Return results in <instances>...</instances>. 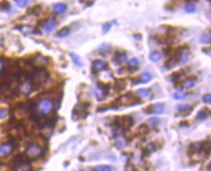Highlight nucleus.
Wrapping results in <instances>:
<instances>
[{"instance_id":"obj_1","label":"nucleus","mask_w":211,"mask_h":171,"mask_svg":"<svg viewBox=\"0 0 211 171\" xmlns=\"http://www.w3.org/2000/svg\"><path fill=\"white\" fill-rule=\"evenodd\" d=\"M133 123H134V120H133L132 116H123V117L116 116L112 122V126L115 128L126 131V130H129L133 126Z\"/></svg>"},{"instance_id":"obj_2","label":"nucleus","mask_w":211,"mask_h":171,"mask_svg":"<svg viewBox=\"0 0 211 171\" xmlns=\"http://www.w3.org/2000/svg\"><path fill=\"white\" fill-rule=\"evenodd\" d=\"M90 107V103L89 101H81L77 103L72 111L73 120H78L81 119H86L87 116L89 115Z\"/></svg>"},{"instance_id":"obj_3","label":"nucleus","mask_w":211,"mask_h":171,"mask_svg":"<svg viewBox=\"0 0 211 171\" xmlns=\"http://www.w3.org/2000/svg\"><path fill=\"white\" fill-rule=\"evenodd\" d=\"M49 79V73L44 68H37L30 76V82L33 86H41Z\"/></svg>"},{"instance_id":"obj_4","label":"nucleus","mask_w":211,"mask_h":171,"mask_svg":"<svg viewBox=\"0 0 211 171\" xmlns=\"http://www.w3.org/2000/svg\"><path fill=\"white\" fill-rule=\"evenodd\" d=\"M37 112L42 116L48 115L53 109V101L51 98H46L40 101V103L37 106Z\"/></svg>"},{"instance_id":"obj_5","label":"nucleus","mask_w":211,"mask_h":171,"mask_svg":"<svg viewBox=\"0 0 211 171\" xmlns=\"http://www.w3.org/2000/svg\"><path fill=\"white\" fill-rule=\"evenodd\" d=\"M44 150L37 144H30L26 149V156L30 160H34L43 156Z\"/></svg>"},{"instance_id":"obj_6","label":"nucleus","mask_w":211,"mask_h":171,"mask_svg":"<svg viewBox=\"0 0 211 171\" xmlns=\"http://www.w3.org/2000/svg\"><path fill=\"white\" fill-rule=\"evenodd\" d=\"M165 111V104L163 103H155V104H152L148 106L147 108L144 110V112L146 114H162Z\"/></svg>"},{"instance_id":"obj_7","label":"nucleus","mask_w":211,"mask_h":171,"mask_svg":"<svg viewBox=\"0 0 211 171\" xmlns=\"http://www.w3.org/2000/svg\"><path fill=\"white\" fill-rule=\"evenodd\" d=\"M48 58H45V56H43L41 55H37L35 56H33L31 58V62H30V64L37 67V68H43L45 65L48 64Z\"/></svg>"},{"instance_id":"obj_8","label":"nucleus","mask_w":211,"mask_h":171,"mask_svg":"<svg viewBox=\"0 0 211 171\" xmlns=\"http://www.w3.org/2000/svg\"><path fill=\"white\" fill-rule=\"evenodd\" d=\"M204 146V141H199V142H194L189 146L188 153L191 155H195V154L202 153L203 150Z\"/></svg>"},{"instance_id":"obj_9","label":"nucleus","mask_w":211,"mask_h":171,"mask_svg":"<svg viewBox=\"0 0 211 171\" xmlns=\"http://www.w3.org/2000/svg\"><path fill=\"white\" fill-rule=\"evenodd\" d=\"M32 89H33L32 83L30 81H27V80H26V81H23L22 83L20 84V86L18 88L19 92L23 93V95H28V93H30L32 92Z\"/></svg>"},{"instance_id":"obj_10","label":"nucleus","mask_w":211,"mask_h":171,"mask_svg":"<svg viewBox=\"0 0 211 171\" xmlns=\"http://www.w3.org/2000/svg\"><path fill=\"white\" fill-rule=\"evenodd\" d=\"M14 147L15 146L11 142L0 145V157H5L9 156L13 152V150H14Z\"/></svg>"},{"instance_id":"obj_11","label":"nucleus","mask_w":211,"mask_h":171,"mask_svg":"<svg viewBox=\"0 0 211 171\" xmlns=\"http://www.w3.org/2000/svg\"><path fill=\"white\" fill-rule=\"evenodd\" d=\"M107 67V62L104 60H95L92 62V73H96L98 71H101V70L105 69Z\"/></svg>"},{"instance_id":"obj_12","label":"nucleus","mask_w":211,"mask_h":171,"mask_svg":"<svg viewBox=\"0 0 211 171\" xmlns=\"http://www.w3.org/2000/svg\"><path fill=\"white\" fill-rule=\"evenodd\" d=\"M56 21L53 19H47V21L44 22V25H43V29L46 33H49L53 31V29L56 27Z\"/></svg>"},{"instance_id":"obj_13","label":"nucleus","mask_w":211,"mask_h":171,"mask_svg":"<svg viewBox=\"0 0 211 171\" xmlns=\"http://www.w3.org/2000/svg\"><path fill=\"white\" fill-rule=\"evenodd\" d=\"M176 110L181 113L182 116H188L189 114L193 111V108L187 104H180L176 106Z\"/></svg>"},{"instance_id":"obj_14","label":"nucleus","mask_w":211,"mask_h":171,"mask_svg":"<svg viewBox=\"0 0 211 171\" xmlns=\"http://www.w3.org/2000/svg\"><path fill=\"white\" fill-rule=\"evenodd\" d=\"M126 60V53H121L118 52L115 53L113 58V61L116 63V64H122L123 62H125Z\"/></svg>"},{"instance_id":"obj_15","label":"nucleus","mask_w":211,"mask_h":171,"mask_svg":"<svg viewBox=\"0 0 211 171\" xmlns=\"http://www.w3.org/2000/svg\"><path fill=\"white\" fill-rule=\"evenodd\" d=\"M210 116V110L208 108H202V110H199V113L197 115V120H206Z\"/></svg>"},{"instance_id":"obj_16","label":"nucleus","mask_w":211,"mask_h":171,"mask_svg":"<svg viewBox=\"0 0 211 171\" xmlns=\"http://www.w3.org/2000/svg\"><path fill=\"white\" fill-rule=\"evenodd\" d=\"M186 69H181V70H179V71H176V72H174V73H172L171 75H170V80H171V81H173V82H177L178 81V80H180L181 78H182V76H184L186 74Z\"/></svg>"},{"instance_id":"obj_17","label":"nucleus","mask_w":211,"mask_h":171,"mask_svg":"<svg viewBox=\"0 0 211 171\" xmlns=\"http://www.w3.org/2000/svg\"><path fill=\"white\" fill-rule=\"evenodd\" d=\"M126 80L124 79H118L116 80V83L114 85V89H115L116 92H122L126 89Z\"/></svg>"},{"instance_id":"obj_18","label":"nucleus","mask_w":211,"mask_h":171,"mask_svg":"<svg viewBox=\"0 0 211 171\" xmlns=\"http://www.w3.org/2000/svg\"><path fill=\"white\" fill-rule=\"evenodd\" d=\"M150 132V127L145 125V123H143V125H140L138 126V128H137V134H138L139 136H145L147 135Z\"/></svg>"},{"instance_id":"obj_19","label":"nucleus","mask_w":211,"mask_h":171,"mask_svg":"<svg viewBox=\"0 0 211 171\" xmlns=\"http://www.w3.org/2000/svg\"><path fill=\"white\" fill-rule=\"evenodd\" d=\"M199 41L200 43L202 44H205V45H209L210 44V41H211V36H210V31H205L203 32L202 35H200V38H199Z\"/></svg>"},{"instance_id":"obj_20","label":"nucleus","mask_w":211,"mask_h":171,"mask_svg":"<svg viewBox=\"0 0 211 171\" xmlns=\"http://www.w3.org/2000/svg\"><path fill=\"white\" fill-rule=\"evenodd\" d=\"M93 92H95L96 98L99 99V100H103L107 95V92H105V90H103L100 88H98V86H96V88L93 89Z\"/></svg>"},{"instance_id":"obj_21","label":"nucleus","mask_w":211,"mask_h":171,"mask_svg":"<svg viewBox=\"0 0 211 171\" xmlns=\"http://www.w3.org/2000/svg\"><path fill=\"white\" fill-rule=\"evenodd\" d=\"M196 84H197V80L195 78H188L184 81V83H182V85L184 86L185 89H192L196 86Z\"/></svg>"},{"instance_id":"obj_22","label":"nucleus","mask_w":211,"mask_h":171,"mask_svg":"<svg viewBox=\"0 0 211 171\" xmlns=\"http://www.w3.org/2000/svg\"><path fill=\"white\" fill-rule=\"evenodd\" d=\"M53 10L58 14H63L66 11V5L63 4V3H56V4L53 5Z\"/></svg>"},{"instance_id":"obj_23","label":"nucleus","mask_w":211,"mask_h":171,"mask_svg":"<svg viewBox=\"0 0 211 171\" xmlns=\"http://www.w3.org/2000/svg\"><path fill=\"white\" fill-rule=\"evenodd\" d=\"M189 58H190V53H189L188 52H185V51H184L183 53H180V55H179V58H177V59H178L179 63H181V64H184V63H186L187 61H188Z\"/></svg>"},{"instance_id":"obj_24","label":"nucleus","mask_w":211,"mask_h":171,"mask_svg":"<svg viewBox=\"0 0 211 171\" xmlns=\"http://www.w3.org/2000/svg\"><path fill=\"white\" fill-rule=\"evenodd\" d=\"M176 64H177V58H175V56H171V58L165 62V67L167 69H171L173 67H175Z\"/></svg>"},{"instance_id":"obj_25","label":"nucleus","mask_w":211,"mask_h":171,"mask_svg":"<svg viewBox=\"0 0 211 171\" xmlns=\"http://www.w3.org/2000/svg\"><path fill=\"white\" fill-rule=\"evenodd\" d=\"M139 78H140L139 83H148L152 80V76H151L149 72H144V73H142Z\"/></svg>"},{"instance_id":"obj_26","label":"nucleus","mask_w":211,"mask_h":171,"mask_svg":"<svg viewBox=\"0 0 211 171\" xmlns=\"http://www.w3.org/2000/svg\"><path fill=\"white\" fill-rule=\"evenodd\" d=\"M70 58L73 60V62L75 63L77 66H83V60L80 58L79 56H77L76 53H70Z\"/></svg>"},{"instance_id":"obj_27","label":"nucleus","mask_w":211,"mask_h":171,"mask_svg":"<svg viewBox=\"0 0 211 171\" xmlns=\"http://www.w3.org/2000/svg\"><path fill=\"white\" fill-rule=\"evenodd\" d=\"M149 58H150V60H152V61L157 62L162 58V53H160V52H153V53H151Z\"/></svg>"},{"instance_id":"obj_28","label":"nucleus","mask_w":211,"mask_h":171,"mask_svg":"<svg viewBox=\"0 0 211 171\" xmlns=\"http://www.w3.org/2000/svg\"><path fill=\"white\" fill-rule=\"evenodd\" d=\"M139 65H140V62H139L138 59H137V58H132L129 61L128 68H129V69H136Z\"/></svg>"},{"instance_id":"obj_29","label":"nucleus","mask_w":211,"mask_h":171,"mask_svg":"<svg viewBox=\"0 0 211 171\" xmlns=\"http://www.w3.org/2000/svg\"><path fill=\"white\" fill-rule=\"evenodd\" d=\"M186 96H187V95L183 92V90H176V92H174V95H173L174 98H175V99H178V100L186 98Z\"/></svg>"},{"instance_id":"obj_30","label":"nucleus","mask_w":211,"mask_h":171,"mask_svg":"<svg viewBox=\"0 0 211 171\" xmlns=\"http://www.w3.org/2000/svg\"><path fill=\"white\" fill-rule=\"evenodd\" d=\"M151 90L149 89H139L137 90V95L142 97H148L150 95Z\"/></svg>"},{"instance_id":"obj_31","label":"nucleus","mask_w":211,"mask_h":171,"mask_svg":"<svg viewBox=\"0 0 211 171\" xmlns=\"http://www.w3.org/2000/svg\"><path fill=\"white\" fill-rule=\"evenodd\" d=\"M197 11L196 6L193 4V3H189L185 6V12L189 13V14H192V13H195Z\"/></svg>"},{"instance_id":"obj_32","label":"nucleus","mask_w":211,"mask_h":171,"mask_svg":"<svg viewBox=\"0 0 211 171\" xmlns=\"http://www.w3.org/2000/svg\"><path fill=\"white\" fill-rule=\"evenodd\" d=\"M93 170H95V171H114L110 165H98Z\"/></svg>"},{"instance_id":"obj_33","label":"nucleus","mask_w":211,"mask_h":171,"mask_svg":"<svg viewBox=\"0 0 211 171\" xmlns=\"http://www.w3.org/2000/svg\"><path fill=\"white\" fill-rule=\"evenodd\" d=\"M69 32H70L69 28L64 27V28L59 30V31L58 32V34H56V36H59V37H65V36H67L69 34Z\"/></svg>"},{"instance_id":"obj_34","label":"nucleus","mask_w":211,"mask_h":171,"mask_svg":"<svg viewBox=\"0 0 211 171\" xmlns=\"http://www.w3.org/2000/svg\"><path fill=\"white\" fill-rule=\"evenodd\" d=\"M0 8H1V10H3V11H9L11 6H10V3L8 1L4 0V1L0 3Z\"/></svg>"},{"instance_id":"obj_35","label":"nucleus","mask_w":211,"mask_h":171,"mask_svg":"<svg viewBox=\"0 0 211 171\" xmlns=\"http://www.w3.org/2000/svg\"><path fill=\"white\" fill-rule=\"evenodd\" d=\"M40 11H41V7L40 6H35V7H32L31 9L28 11V14L31 15H38Z\"/></svg>"},{"instance_id":"obj_36","label":"nucleus","mask_w":211,"mask_h":171,"mask_svg":"<svg viewBox=\"0 0 211 171\" xmlns=\"http://www.w3.org/2000/svg\"><path fill=\"white\" fill-rule=\"evenodd\" d=\"M30 0H15L16 4L19 6V7H25V6L27 5V3Z\"/></svg>"},{"instance_id":"obj_37","label":"nucleus","mask_w":211,"mask_h":171,"mask_svg":"<svg viewBox=\"0 0 211 171\" xmlns=\"http://www.w3.org/2000/svg\"><path fill=\"white\" fill-rule=\"evenodd\" d=\"M148 123H151V126H157L160 125V120L158 118H151L148 120Z\"/></svg>"},{"instance_id":"obj_38","label":"nucleus","mask_w":211,"mask_h":171,"mask_svg":"<svg viewBox=\"0 0 211 171\" xmlns=\"http://www.w3.org/2000/svg\"><path fill=\"white\" fill-rule=\"evenodd\" d=\"M110 49V47H109V45L107 44V43H104V44H101L99 46V51H101V52H107L108 51V50Z\"/></svg>"},{"instance_id":"obj_39","label":"nucleus","mask_w":211,"mask_h":171,"mask_svg":"<svg viewBox=\"0 0 211 171\" xmlns=\"http://www.w3.org/2000/svg\"><path fill=\"white\" fill-rule=\"evenodd\" d=\"M202 100H203V102L207 103V104H210L211 103V95L210 93H206L205 95H203Z\"/></svg>"},{"instance_id":"obj_40","label":"nucleus","mask_w":211,"mask_h":171,"mask_svg":"<svg viewBox=\"0 0 211 171\" xmlns=\"http://www.w3.org/2000/svg\"><path fill=\"white\" fill-rule=\"evenodd\" d=\"M8 115V110L7 109H0V120L6 118Z\"/></svg>"},{"instance_id":"obj_41","label":"nucleus","mask_w":211,"mask_h":171,"mask_svg":"<svg viewBox=\"0 0 211 171\" xmlns=\"http://www.w3.org/2000/svg\"><path fill=\"white\" fill-rule=\"evenodd\" d=\"M111 26H112V23H110V22H108V23H105L104 25H103V27H102V29H103V33H107L110 30V28H111Z\"/></svg>"},{"instance_id":"obj_42","label":"nucleus","mask_w":211,"mask_h":171,"mask_svg":"<svg viewBox=\"0 0 211 171\" xmlns=\"http://www.w3.org/2000/svg\"><path fill=\"white\" fill-rule=\"evenodd\" d=\"M79 1L81 3H85V1H87L88 3L86 4V6L88 7V6H92L93 4V1H95V0H79Z\"/></svg>"},{"instance_id":"obj_43","label":"nucleus","mask_w":211,"mask_h":171,"mask_svg":"<svg viewBox=\"0 0 211 171\" xmlns=\"http://www.w3.org/2000/svg\"><path fill=\"white\" fill-rule=\"evenodd\" d=\"M163 52H165V55H170V53L172 52V49L170 48V47H167V49L165 48V50H163Z\"/></svg>"},{"instance_id":"obj_44","label":"nucleus","mask_w":211,"mask_h":171,"mask_svg":"<svg viewBox=\"0 0 211 171\" xmlns=\"http://www.w3.org/2000/svg\"><path fill=\"white\" fill-rule=\"evenodd\" d=\"M2 67H3V63H2V60L0 59V72H1L2 70Z\"/></svg>"},{"instance_id":"obj_45","label":"nucleus","mask_w":211,"mask_h":171,"mask_svg":"<svg viewBox=\"0 0 211 171\" xmlns=\"http://www.w3.org/2000/svg\"><path fill=\"white\" fill-rule=\"evenodd\" d=\"M29 171H33V170H29Z\"/></svg>"}]
</instances>
